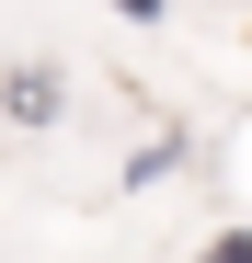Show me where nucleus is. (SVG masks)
Masks as SVG:
<instances>
[{
    "label": "nucleus",
    "instance_id": "obj_1",
    "mask_svg": "<svg viewBox=\"0 0 252 263\" xmlns=\"http://www.w3.org/2000/svg\"><path fill=\"white\" fill-rule=\"evenodd\" d=\"M0 115H12V126H58L69 115V69L58 58H12V69H0Z\"/></svg>",
    "mask_w": 252,
    "mask_h": 263
},
{
    "label": "nucleus",
    "instance_id": "obj_2",
    "mask_svg": "<svg viewBox=\"0 0 252 263\" xmlns=\"http://www.w3.org/2000/svg\"><path fill=\"white\" fill-rule=\"evenodd\" d=\"M195 263H252V229H218V240H206Z\"/></svg>",
    "mask_w": 252,
    "mask_h": 263
},
{
    "label": "nucleus",
    "instance_id": "obj_3",
    "mask_svg": "<svg viewBox=\"0 0 252 263\" xmlns=\"http://www.w3.org/2000/svg\"><path fill=\"white\" fill-rule=\"evenodd\" d=\"M115 12H126V23H160V12H172V0H115Z\"/></svg>",
    "mask_w": 252,
    "mask_h": 263
}]
</instances>
